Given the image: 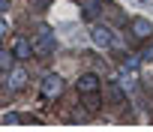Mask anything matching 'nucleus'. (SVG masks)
<instances>
[{"label": "nucleus", "instance_id": "obj_1", "mask_svg": "<svg viewBox=\"0 0 153 132\" xmlns=\"http://www.w3.org/2000/svg\"><path fill=\"white\" fill-rule=\"evenodd\" d=\"M138 75H141V57H126L120 63V84L138 87Z\"/></svg>", "mask_w": 153, "mask_h": 132}, {"label": "nucleus", "instance_id": "obj_2", "mask_svg": "<svg viewBox=\"0 0 153 132\" xmlns=\"http://www.w3.org/2000/svg\"><path fill=\"white\" fill-rule=\"evenodd\" d=\"M30 45H33V54H36V57H51V51H54V36H51V30H48V27H39Z\"/></svg>", "mask_w": 153, "mask_h": 132}, {"label": "nucleus", "instance_id": "obj_3", "mask_svg": "<svg viewBox=\"0 0 153 132\" xmlns=\"http://www.w3.org/2000/svg\"><path fill=\"white\" fill-rule=\"evenodd\" d=\"M9 51H12V57H15L18 63H24V60H30V57H33V45H30V39H27V36H12Z\"/></svg>", "mask_w": 153, "mask_h": 132}, {"label": "nucleus", "instance_id": "obj_4", "mask_svg": "<svg viewBox=\"0 0 153 132\" xmlns=\"http://www.w3.org/2000/svg\"><path fill=\"white\" fill-rule=\"evenodd\" d=\"M75 87H78V93H81V96H96L102 84H99V75H93V72H84L78 81H75Z\"/></svg>", "mask_w": 153, "mask_h": 132}, {"label": "nucleus", "instance_id": "obj_5", "mask_svg": "<svg viewBox=\"0 0 153 132\" xmlns=\"http://www.w3.org/2000/svg\"><path fill=\"white\" fill-rule=\"evenodd\" d=\"M63 93V78L60 75H45L42 78V96L45 99H57Z\"/></svg>", "mask_w": 153, "mask_h": 132}, {"label": "nucleus", "instance_id": "obj_6", "mask_svg": "<svg viewBox=\"0 0 153 132\" xmlns=\"http://www.w3.org/2000/svg\"><path fill=\"white\" fill-rule=\"evenodd\" d=\"M6 84L12 87V90H21L24 84H27V69L21 63H15V66H9V75H6Z\"/></svg>", "mask_w": 153, "mask_h": 132}, {"label": "nucleus", "instance_id": "obj_7", "mask_svg": "<svg viewBox=\"0 0 153 132\" xmlns=\"http://www.w3.org/2000/svg\"><path fill=\"white\" fill-rule=\"evenodd\" d=\"M129 33H132L135 39H147V36H153V27H150L147 18H132V21H129Z\"/></svg>", "mask_w": 153, "mask_h": 132}, {"label": "nucleus", "instance_id": "obj_8", "mask_svg": "<svg viewBox=\"0 0 153 132\" xmlns=\"http://www.w3.org/2000/svg\"><path fill=\"white\" fill-rule=\"evenodd\" d=\"M90 36H93V42H96L99 48H108V45L114 42V36H111V30H108L105 24H93V30H90Z\"/></svg>", "mask_w": 153, "mask_h": 132}, {"label": "nucleus", "instance_id": "obj_9", "mask_svg": "<svg viewBox=\"0 0 153 132\" xmlns=\"http://www.w3.org/2000/svg\"><path fill=\"white\" fill-rule=\"evenodd\" d=\"M105 93H108L111 105H126V96H123V87H120V81H108V84H105Z\"/></svg>", "mask_w": 153, "mask_h": 132}, {"label": "nucleus", "instance_id": "obj_10", "mask_svg": "<svg viewBox=\"0 0 153 132\" xmlns=\"http://www.w3.org/2000/svg\"><path fill=\"white\" fill-rule=\"evenodd\" d=\"M141 60H153V36L144 39V48H141Z\"/></svg>", "mask_w": 153, "mask_h": 132}, {"label": "nucleus", "instance_id": "obj_11", "mask_svg": "<svg viewBox=\"0 0 153 132\" xmlns=\"http://www.w3.org/2000/svg\"><path fill=\"white\" fill-rule=\"evenodd\" d=\"M9 57H12V51H9V54H3V51H0V66H9Z\"/></svg>", "mask_w": 153, "mask_h": 132}, {"label": "nucleus", "instance_id": "obj_12", "mask_svg": "<svg viewBox=\"0 0 153 132\" xmlns=\"http://www.w3.org/2000/svg\"><path fill=\"white\" fill-rule=\"evenodd\" d=\"M6 30H9V21H6V18H0V36H3Z\"/></svg>", "mask_w": 153, "mask_h": 132}]
</instances>
